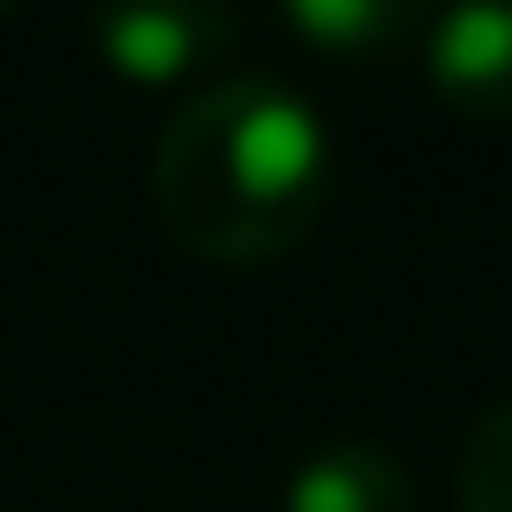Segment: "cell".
Masks as SVG:
<instances>
[{
	"mask_svg": "<svg viewBox=\"0 0 512 512\" xmlns=\"http://www.w3.org/2000/svg\"><path fill=\"white\" fill-rule=\"evenodd\" d=\"M460 512H512V400H497L460 445Z\"/></svg>",
	"mask_w": 512,
	"mask_h": 512,
	"instance_id": "cell-6",
	"label": "cell"
},
{
	"mask_svg": "<svg viewBox=\"0 0 512 512\" xmlns=\"http://www.w3.org/2000/svg\"><path fill=\"white\" fill-rule=\"evenodd\" d=\"M234 46H241V16L204 8V0L106 8V16H91V53L121 83H144V91H166V83L204 76V68H219Z\"/></svg>",
	"mask_w": 512,
	"mask_h": 512,
	"instance_id": "cell-2",
	"label": "cell"
},
{
	"mask_svg": "<svg viewBox=\"0 0 512 512\" xmlns=\"http://www.w3.org/2000/svg\"><path fill=\"white\" fill-rule=\"evenodd\" d=\"M422 76L467 121H512V0H460L422 16Z\"/></svg>",
	"mask_w": 512,
	"mask_h": 512,
	"instance_id": "cell-3",
	"label": "cell"
},
{
	"mask_svg": "<svg viewBox=\"0 0 512 512\" xmlns=\"http://www.w3.org/2000/svg\"><path fill=\"white\" fill-rule=\"evenodd\" d=\"M279 512H415V475L384 445H324L287 475Z\"/></svg>",
	"mask_w": 512,
	"mask_h": 512,
	"instance_id": "cell-4",
	"label": "cell"
},
{
	"mask_svg": "<svg viewBox=\"0 0 512 512\" xmlns=\"http://www.w3.org/2000/svg\"><path fill=\"white\" fill-rule=\"evenodd\" d=\"M279 23L324 61H384L392 46L422 38V16L400 0H294Z\"/></svg>",
	"mask_w": 512,
	"mask_h": 512,
	"instance_id": "cell-5",
	"label": "cell"
},
{
	"mask_svg": "<svg viewBox=\"0 0 512 512\" xmlns=\"http://www.w3.org/2000/svg\"><path fill=\"white\" fill-rule=\"evenodd\" d=\"M332 128L272 68L219 76L166 121L151 151V204L196 264H272L302 249L332 204Z\"/></svg>",
	"mask_w": 512,
	"mask_h": 512,
	"instance_id": "cell-1",
	"label": "cell"
}]
</instances>
